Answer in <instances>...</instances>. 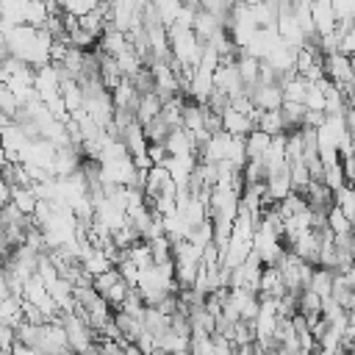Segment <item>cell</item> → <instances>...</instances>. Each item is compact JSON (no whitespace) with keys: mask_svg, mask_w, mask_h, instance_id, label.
<instances>
[{"mask_svg":"<svg viewBox=\"0 0 355 355\" xmlns=\"http://www.w3.org/2000/svg\"><path fill=\"white\" fill-rule=\"evenodd\" d=\"M302 105H305V111H322L324 108V94L319 92L316 83H308V92L302 97Z\"/></svg>","mask_w":355,"mask_h":355,"instance_id":"cell-14","label":"cell"},{"mask_svg":"<svg viewBox=\"0 0 355 355\" xmlns=\"http://www.w3.org/2000/svg\"><path fill=\"white\" fill-rule=\"evenodd\" d=\"M225 28V19L222 17H216V14H211V11H202V8H197V14H194V22H191V31H194V36L200 39V42H208L216 31H222Z\"/></svg>","mask_w":355,"mask_h":355,"instance_id":"cell-4","label":"cell"},{"mask_svg":"<svg viewBox=\"0 0 355 355\" xmlns=\"http://www.w3.org/2000/svg\"><path fill=\"white\" fill-rule=\"evenodd\" d=\"M116 272H119V277L128 283V288H136V280H139V266L130 261V258H122L116 266H114Z\"/></svg>","mask_w":355,"mask_h":355,"instance_id":"cell-13","label":"cell"},{"mask_svg":"<svg viewBox=\"0 0 355 355\" xmlns=\"http://www.w3.org/2000/svg\"><path fill=\"white\" fill-rule=\"evenodd\" d=\"M324 225H327V230L333 233V236H341V233H352V222L336 208V205H330V211H327V216H324Z\"/></svg>","mask_w":355,"mask_h":355,"instance_id":"cell-12","label":"cell"},{"mask_svg":"<svg viewBox=\"0 0 355 355\" xmlns=\"http://www.w3.org/2000/svg\"><path fill=\"white\" fill-rule=\"evenodd\" d=\"M92 288L97 291L100 300H105L108 308H119V302H122L125 294H128V283L119 277V272H116L114 266H111L108 272L92 277Z\"/></svg>","mask_w":355,"mask_h":355,"instance_id":"cell-1","label":"cell"},{"mask_svg":"<svg viewBox=\"0 0 355 355\" xmlns=\"http://www.w3.org/2000/svg\"><path fill=\"white\" fill-rule=\"evenodd\" d=\"M219 122H222V130H225V133H230V136H241V139H244L250 130H255V125L250 122V116H244V114L233 111L230 105H227V108H222Z\"/></svg>","mask_w":355,"mask_h":355,"instance_id":"cell-5","label":"cell"},{"mask_svg":"<svg viewBox=\"0 0 355 355\" xmlns=\"http://www.w3.org/2000/svg\"><path fill=\"white\" fill-rule=\"evenodd\" d=\"M333 205L352 222L355 219V197H352V189H349V183L347 186H341L338 191H333Z\"/></svg>","mask_w":355,"mask_h":355,"instance_id":"cell-10","label":"cell"},{"mask_svg":"<svg viewBox=\"0 0 355 355\" xmlns=\"http://www.w3.org/2000/svg\"><path fill=\"white\" fill-rule=\"evenodd\" d=\"M8 202H11V186L0 178V208H3V205H8Z\"/></svg>","mask_w":355,"mask_h":355,"instance_id":"cell-17","label":"cell"},{"mask_svg":"<svg viewBox=\"0 0 355 355\" xmlns=\"http://www.w3.org/2000/svg\"><path fill=\"white\" fill-rule=\"evenodd\" d=\"M0 355H8V352H3V349H0Z\"/></svg>","mask_w":355,"mask_h":355,"instance_id":"cell-22","label":"cell"},{"mask_svg":"<svg viewBox=\"0 0 355 355\" xmlns=\"http://www.w3.org/2000/svg\"><path fill=\"white\" fill-rule=\"evenodd\" d=\"M42 3H44V8H47L50 14H58V11H61V8H58V0H42Z\"/></svg>","mask_w":355,"mask_h":355,"instance_id":"cell-20","label":"cell"},{"mask_svg":"<svg viewBox=\"0 0 355 355\" xmlns=\"http://www.w3.org/2000/svg\"><path fill=\"white\" fill-rule=\"evenodd\" d=\"M8 355H44V352H42V349H36V347H25V344L14 341V344H11V349H8Z\"/></svg>","mask_w":355,"mask_h":355,"instance_id":"cell-16","label":"cell"},{"mask_svg":"<svg viewBox=\"0 0 355 355\" xmlns=\"http://www.w3.org/2000/svg\"><path fill=\"white\" fill-rule=\"evenodd\" d=\"M311 22H313L316 39L336 31V14H333L330 0H313V3H311Z\"/></svg>","mask_w":355,"mask_h":355,"instance_id":"cell-2","label":"cell"},{"mask_svg":"<svg viewBox=\"0 0 355 355\" xmlns=\"http://www.w3.org/2000/svg\"><path fill=\"white\" fill-rule=\"evenodd\" d=\"M19 111V103H17V97L11 94V89L8 86H0V114H6L8 119H14V114Z\"/></svg>","mask_w":355,"mask_h":355,"instance_id":"cell-15","label":"cell"},{"mask_svg":"<svg viewBox=\"0 0 355 355\" xmlns=\"http://www.w3.org/2000/svg\"><path fill=\"white\" fill-rule=\"evenodd\" d=\"M255 130H263L266 136H277V133H286V125L280 119V111H261L258 122H255Z\"/></svg>","mask_w":355,"mask_h":355,"instance_id":"cell-9","label":"cell"},{"mask_svg":"<svg viewBox=\"0 0 355 355\" xmlns=\"http://www.w3.org/2000/svg\"><path fill=\"white\" fill-rule=\"evenodd\" d=\"M97 6H100V0H58L61 14H69V17H75V19H80L83 14L94 11Z\"/></svg>","mask_w":355,"mask_h":355,"instance_id":"cell-11","label":"cell"},{"mask_svg":"<svg viewBox=\"0 0 355 355\" xmlns=\"http://www.w3.org/2000/svg\"><path fill=\"white\" fill-rule=\"evenodd\" d=\"M308 288H311L319 300H327L330 291H333V272H330V269H322V266H313L311 280H308Z\"/></svg>","mask_w":355,"mask_h":355,"instance_id":"cell-7","label":"cell"},{"mask_svg":"<svg viewBox=\"0 0 355 355\" xmlns=\"http://www.w3.org/2000/svg\"><path fill=\"white\" fill-rule=\"evenodd\" d=\"M36 194L31 191V186L25 189H11V205L22 214V216H33V208H36Z\"/></svg>","mask_w":355,"mask_h":355,"instance_id":"cell-8","label":"cell"},{"mask_svg":"<svg viewBox=\"0 0 355 355\" xmlns=\"http://www.w3.org/2000/svg\"><path fill=\"white\" fill-rule=\"evenodd\" d=\"M164 150L166 155H175V158H183V155H197V147L191 141V136L183 130V128H172L164 139Z\"/></svg>","mask_w":355,"mask_h":355,"instance_id":"cell-3","label":"cell"},{"mask_svg":"<svg viewBox=\"0 0 355 355\" xmlns=\"http://www.w3.org/2000/svg\"><path fill=\"white\" fill-rule=\"evenodd\" d=\"M316 355H349V352L338 347V349H316Z\"/></svg>","mask_w":355,"mask_h":355,"instance_id":"cell-19","label":"cell"},{"mask_svg":"<svg viewBox=\"0 0 355 355\" xmlns=\"http://www.w3.org/2000/svg\"><path fill=\"white\" fill-rule=\"evenodd\" d=\"M180 3H186V6H197L200 0H180Z\"/></svg>","mask_w":355,"mask_h":355,"instance_id":"cell-21","label":"cell"},{"mask_svg":"<svg viewBox=\"0 0 355 355\" xmlns=\"http://www.w3.org/2000/svg\"><path fill=\"white\" fill-rule=\"evenodd\" d=\"M11 297V288H8V277H6V269L0 266V300Z\"/></svg>","mask_w":355,"mask_h":355,"instance_id":"cell-18","label":"cell"},{"mask_svg":"<svg viewBox=\"0 0 355 355\" xmlns=\"http://www.w3.org/2000/svg\"><path fill=\"white\" fill-rule=\"evenodd\" d=\"M269 139L272 136H266L263 130H250L244 136V158L247 161H261L263 153H266V147H269Z\"/></svg>","mask_w":355,"mask_h":355,"instance_id":"cell-6","label":"cell"}]
</instances>
